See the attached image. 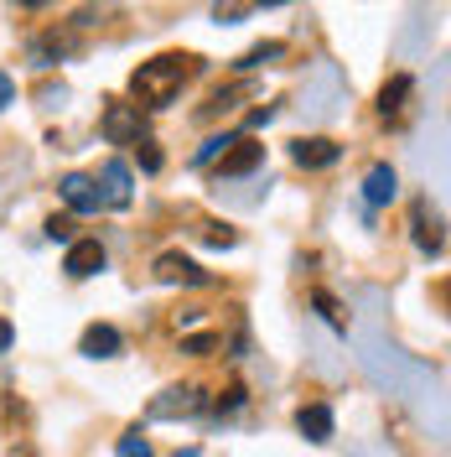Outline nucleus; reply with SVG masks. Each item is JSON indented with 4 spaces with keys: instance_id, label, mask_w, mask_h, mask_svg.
I'll use <instances>...</instances> for the list:
<instances>
[{
    "instance_id": "nucleus-1",
    "label": "nucleus",
    "mask_w": 451,
    "mask_h": 457,
    "mask_svg": "<svg viewBox=\"0 0 451 457\" xmlns=\"http://www.w3.org/2000/svg\"><path fill=\"white\" fill-rule=\"evenodd\" d=\"M187 73H193V57H176V53L141 62V68L130 73V94H135V110H167L171 99L182 94Z\"/></svg>"
},
{
    "instance_id": "nucleus-2",
    "label": "nucleus",
    "mask_w": 451,
    "mask_h": 457,
    "mask_svg": "<svg viewBox=\"0 0 451 457\" xmlns=\"http://www.w3.org/2000/svg\"><path fill=\"white\" fill-rule=\"evenodd\" d=\"M208 411V390L202 385H171L151 400V421H193Z\"/></svg>"
},
{
    "instance_id": "nucleus-3",
    "label": "nucleus",
    "mask_w": 451,
    "mask_h": 457,
    "mask_svg": "<svg viewBox=\"0 0 451 457\" xmlns=\"http://www.w3.org/2000/svg\"><path fill=\"white\" fill-rule=\"evenodd\" d=\"M99 130H104V141H110V145H130V141H141L145 120H141V110H135V104H104Z\"/></svg>"
},
{
    "instance_id": "nucleus-4",
    "label": "nucleus",
    "mask_w": 451,
    "mask_h": 457,
    "mask_svg": "<svg viewBox=\"0 0 451 457\" xmlns=\"http://www.w3.org/2000/svg\"><path fill=\"white\" fill-rule=\"evenodd\" d=\"M307 114H332V99H342V73H338V62H322L316 73H311V84H307Z\"/></svg>"
},
{
    "instance_id": "nucleus-5",
    "label": "nucleus",
    "mask_w": 451,
    "mask_h": 457,
    "mask_svg": "<svg viewBox=\"0 0 451 457\" xmlns=\"http://www.w3.org/2000/svg\"><path fill=\"white\" fill-rule=\"evenodd\" d=\"M291 156H296V167L322 171V167H338L342 162V145L327 141V136H301V141L291 145Z\"/></svg>"
},
{
    "instance_id": "nucleus-6",
    "label": "nucleus",
    "mask_w": 451,
    "mask_h": 457,
    "mask_svg": "<svg viewBox=\"0 0 451 457\" xmlns=\"http://www.w3.org/2000/svg\"><path fill=\"white\" fill-rule=\"evenodd\" d=\"M254 167H265V145L259 141H234L224 151V162H218V187H224L228 177H250Z\"/></svg>"
},
{
    "instance_id": "nucleus-7",
    "label": "nucleus",
    "mask_w": 451,
    "mask_h": 457,
    "mask_svg": "<svg viewBox=\"0 0 451 457\" xmlns=\"http://www.w3.org/2000/svg\"><path fill=\"white\" fill-rule=\"evenodd\" d=\"M62 203H68L73 213H99V208H104V193H99V182H94V177L68 171V177H62Z\"/></svg>"
},
{
    "instance_id": "nucleus-8",
    "label": "nucleus",
    "mask_w": 451,
    "mask_h": 457,
    "mask_svg": "<svg viewBox=\"0 0 451 457\" xmlns=\"http://www.w3.org/2000/svg\"><path fill=\"white\" fill-rule=\"evenodd\" d=\"M62 270H68L73 281L99 276V270H104V245H99V239H73V245H68V260H62Z\"/></svg>"
},
{
    "instance_id": "nucleus-9",
    "label": "nucleus",
    "mask_w": 451,
    "mask_h": 457,
    "mask_svg": "<svg viewBox=\"0 0 451 457\" xmlns=\"http://www.w3.org/2000/svg\"><path fill=\"white\" fill-rule=\"evenodd\" d=\"M399 198V171L390 167V162H379V167H368L364 177V203L368 208H384V203Z\"/></svg>"
},
{
    "instance_id": "nucleus-10",
    "label": "nucleus",
    "mask_w": 451,
    "mask_h": 457,
    "mask_svg": "<svg viewBox=\"0 0 451 457\" xmlns=\"http://www.w3.org/2000/svg\"><path fill=\"white\" fill-rule=\"evenodd\" d=\"M94 182L104 193V208H130V167L125 162H104V171Z\"/></svg>"
},
{
    "instance_id": "nucleus-11",
    "label": "nucleus",
    "mask_w": 451,
    "mask_h": 457,
    "mask_svg": "<svg viewBox=\"0 0 451 457\" xmlns=\"http://www.w3.org/2000/svg\"><path fill=\"white\" fill-rule=\"evenodd\" d=\"M156 281H167V286H176V281H187V286H208V270H198L187 255H176V250H167V255L156 260Z\"/></svg>"
},
{
    "instance_id": "nucleus-12",
    "label": "nucleus",
    "mask_w": 451,
    "mask_h": 457,
    "mask_svg": "<svg viewBox=\"0 0 451 457\" xmlns=\"http://www.w3.org/2000/svg\"><path fill=\"white\" fill-rule=\"evenodd\" d=\"M296 431L307 436V442H332V405H301L296 411Z\"/></svg>"
},
{
    "instance_id": "nucleus-13",
    "label": "nucleus",
    "mask_w": 451,
    "mask_h": 457,
    "mask_svg": "<svg viewBox=\"0 0 451 457\" xmlns=\"http://www.w3.org/2000/svg\"><path fill=\"white\" fill-rule=\"evenodd\" d=\"M78 348H84L88 359H114V353L125 348V338H119V328H110V322H94Z\"/></svg>"
},
{
    "instance_id": "nucleus-14",
    "label": "nucleus",
    "mask_w": 451,
    "mask_h": 457,
    "mask_svg": "<svg viewBox=\"0 0 451 457\" xmlns=\"http://www.w3.org/2000/svg\"><path fill=\"white\" fill-rule=\"evenodd\" d=\"M410 88H415V79H410V73H395V79L384 84V94H379V114H384V120H399V114H405V99H410Z\"/></svg>"
},
{
    "instance_id": "nucleus-15",
    "label": "nucleus",
    "mask_w": 451,
    "mask_h": 457,
    "mask_svg": "<svg viewBox=\"0 0 451 457\" xmlns=\"http://www.w3.org/2000/svg\"><path fill=\"white\" fill-rule=\"evenodd\" d=\"M281 57H285V42H265V47L239 57V68H265V62H281Z\"/></svg>"
},
{
    "instance_id": "nucleus-16",
    "label": "nucleus",
    "mask_w": 451,
    "mask_h": 457,
    "mask_svg": "<svg viewBox=\"0 0 451 457\" xmlns=\"http://www.w3.org/2000/svg\"><path fill=\"white\" fill-rule=\"evenodd\" d=\"M228 145H234V136H213V141H202L198 151H193V167H208V162H218Z\"/></svg>"
},
{
    "instance_id": "nucleus-17",
    "label": "nucleus",
    "mask_w": 451,
    "mask_h": 457,
    "mask_svg": "<svg viewBox=\"0 0 451 457\" xmlns=\"http://www.w3.org/2000/svg\"><path fill=\"white\" fill-rule=\"evenodd\" d=\"M114 457H151V442H145L141 431H125V436L114 442Z\"/></svg>"
},
{
    "instance_id": "nucleus-18",
    "label": "nucleus",
    "mask_w": 451,
    "mask_h": 457,
    "mask_svg": "<svg viewBox=\"0 0 451 457\" xmlns=\"http://www.w3.org/2000/svg\"><path fill=\"white\" fill-rule=\"evenodd\" d=\"M311 307H316V312L327 317L332 328H348V317H342V307L332 302V296H327V291H316V296H311Z\"/></svg>"
},
{
    "instance_id": "nucleus-19",
    "label": "nucleus",
    "mask_w": 451,
    "mask_h": 457,
    "mask_svg": "<svg viewBox=\"0 0 451 457\" xmlns=\"http://www.w3.org/2000/svg\"><path fill=\"white\" fill-rule=\"evenodd\" d=\"M218 333H198V338H182V353H193V359H202V353H213L218 348Z\"/></svg>"
},
{
    "instance_id": "nucleus-20",
    "label": "nucleus",
    "mask_w": 451,
    "mask_h": 457,
    "mask_svg": "<svg viewBox=\"0 0 451 457\" xmlns=\"http://www.w3.org/2000/svg\"><path fill=\"white\" fill-rule=\"evenodd\" d=\"M47 239H57V245H73V219H68V213H53V219H47Z\"/></svg>"
},
{
    "instance_id": "nucleus-21",
    "label": "nucleus",
    "mask_w": 451,
    "mask_h": 457,
    "mask_svg": "<svg viewBox=\"0 0 451 457\" xmlns=\"http://www.w3.org/2000/svg\"><path fill=\"white\" fill-rule=\"evenodd\" d=\"M239 405H244V385H228L224 395H218V411H224V416H234Z\"/></svg>"
},
{
    "instance_id": "nucleus-22",
    "label": "nucleus",
    "mask_w": 451,
    "mask_h": 457,
    "mask_svg": "<svg viewBox=\"0 0 451 457\" xmlns=\"http://www.w3.org/2000/svg\"><path fill=\"white\" fill-rule=\"evenodd\" d=\"M5 104H16V79H11V73H0V110H5Z\"/></svg>"
},
{
    "instance_id": "nucleus-23",
    "label": "nucleus",
    "mask_w": 451,
    "mask_h": 457,
    "mask_svg": "<svg viewBox=\"0 0 451 457\" xmlns=\"http://www.w3.org/2000/svg\"><path fill=\"white\" fill-rule=\"evenodd\" d=\"M141 167L145 171H161V151H156V145H145V151H141Z\"/></svg>"
},
{
    "instance_id": "nucleus-24",
    "label": "nucleus",
    "mask_w": 451,
    "mask_h": 457,
    "mask_svg": "<svg viewBox=\"0 0 451 457\" xmlns=\"http://www.w3.org/2000/svg\"><path fill=\"white\" fill-rule=\"evenodd\" d=\"M275 120V104H265V110H254L250 114V130H259V125H270Z\"/></svg>"
},
{
    "instance_id": "nucleus-25",
    "label": "nucleus",
    "mask_w": 451,
    "mask_h": 457,
    "mask_svg": "<svg viewBox=\"0 0 451 457\" xmlns=\"http://www.w3.org/2000/svg\"><path fill=\"white\" fill-rule=\"evenodd\" d=\"M5 348H11V328H5V322H0V353H5Z\"/></svg>"
},
{
    "instance_id": "nucleus-26",
    "label": "nucleus",
    "mask_w": 451,
    "mask_h": 457,
    "mask_svg": "<svg viewBox=\"0 0 451 457\" xmlns=\"http://www.w3.org/2000/svg\"><path fill=\"white\" fill-rule=\"evenodd\" d=\"M176 457H202V453H198V447H187V453H176Z\"/></svg>"
}]
</instances>
